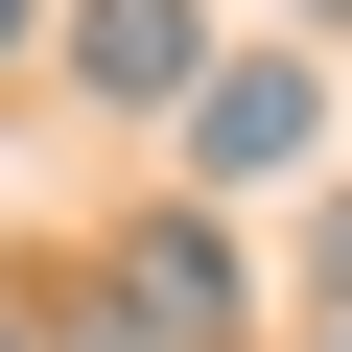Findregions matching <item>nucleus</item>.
I'll return each mask as SVG.
<instances>
[{
	"label": "nucleus",
	"mask_w": 352,
	"mask_h": 352,
	"mask_svg": "<svg viewBox=\"0 0 352 352\" xmlns=\"http://www.w3.org/2000/svg\"><path fill=\"white\" fill-rule=\"evenodd\" d=\"M305 141H329L305 71H212V94H188V164H212V188H258V164H305Z\"/></svg>",
	"instance_id": "nucleus-1"
},
{
	"label": "nucleus",
	"mask_w": 352,
	"mask_h": 352,
	"mask_svg": "<svg viewBox=\"0 0 352 352\" xmlns=\"http://www.w3.org/2000/svg\"><path fill=\"white\" fill-rule=\"evenodd\" d=\"M71 71L164 118V94H188V0H71Z\"/></svg>",
	"instance_id": "nucleus-2"
},
{
	"label": "nucleus",
	"mask_w": 352,
	"mask_h": 352,
	"mask_svg": "<svg viewBox=\"0 0 352 352\" xmlns=\"http://www.w3.org/2000/svg\"><path fill=\"white\" fill-rule=\"evenodd\" d=\"M118 305H141V329H212V305H235V235H212V212H164V235L118 258Z\"/></svg>",
	"instance_id": "nucleus-3"
},
{
	"label": "nucleus",
	"mask_w": 352,
	"mask_h": 352,
	"mask_svg": "<svg viewBox=\"0 0 352 352\" xmlns=\"http://www.w3.org/2000/svg\"><path fill=\"white\" fill-rule=\"evenodd\" d=\"M0 47H24V0H0Z\"/></svg>",
	"instance_id": "nucleus-4"
},
{
	"label": "nucleus",
	"mask_w": 352,
	"mask_h": 352,
	"mask_svg": "<svg viewBox=\"0 0 352 352\" xmlns=\"http://www.w3.org/2000/svg\"><path fill=\"white\" fill-rule=\"evenodd\" d=\"M0 352H47V329H0Z\"/></svg>",
	"instance_id": "nucleus-5"
},
{
	"label": "nucleus",
	"mask_w": 352,
	"mask_h": 352,
	"mask_svg": "<svg viewBox=\"0 0 352 352\" xmlns=\"http://www.w3.org/2000/svg\"><path fill=\"white\" fill-rule=\"evenodd\" d=\"M329 24H352V0H329Z\"/></svg>",
	"instance_id": "nucleus-6"
}]
</instances>
